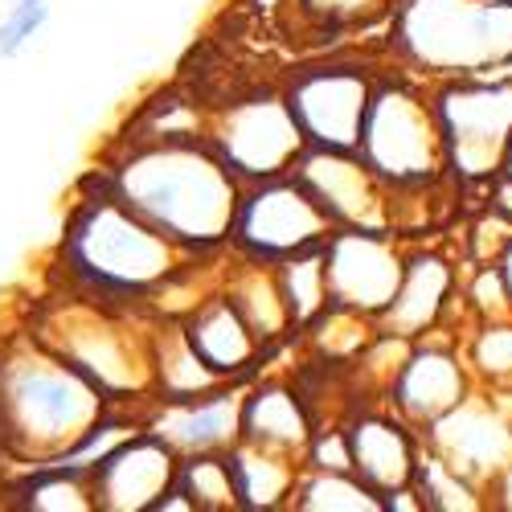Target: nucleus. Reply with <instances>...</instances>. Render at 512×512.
<instances>
[{
  "instance_id": "1",
  "label": "nucleus",
  "mask_w": 512,
  "mask_h": 512,
  "mask_svg": "<svg viewBox=\"0 0 512 512\" xmlns=\"http://www.w3.org/2000/svg\"><path fill=\"white\" fill-rule=\"evenodd\" d=\"M103 181L152 230L197 259L230 242L242 181L209 136H148L123 152Z\"/></svg>"
},
{
  "instance_id": "2",
  "label": "nucleus",
  "mask_w": 512,
  "mask_h": 512,
  "mask_svg": "<svg viewBox=\"0 0 512 512\" xmlns=\"http://www.w3.org/2000/svg\"><path fill=\"white\" fill-rule=\"evenodd\" d=\"M107 398L37 336L0 349V447L54 463L103 418Z\"/></svg>"
},
{
  "instance_id": "3",
  "label": "nucleus",
  "mask_w": 512,
  "mask_h": 512,
  "mask_svg": "<svg viewBox=\"0 0 512 512\" xmlns=\"http://www.w3.org/2000/svg\"><path fill=\"white\" fill-rule=\"evenodd\" d=\"M66 271L95 295H144L173 283L197 254L168 242L127 209L103 181V193L78 201L62 238Z\"/></svg>"
},
{
  "instance_id": "4",
  "label": "nucleus",
  "mask_w": 512,
  "mask_h": 512,
  "mask_svg": "<svg viewBox=\"0 0 512 512\" xmlns=\"http://www.w3.org/2000/svg\"><path fill=\"white\" fill-rule=\"evenodd\" d=\"M394 41L439 78H484L512 66V0H406Z\"/></svg>"
},
{
  "instance_id": "5",
  "label": "nucleus",
  "mask_w": 512,
  "mask_h": 512,
  "mask_svg": "<svg viewBox=\"0 0 512 512\" xmlns=\"http://www.w3.org/2000/svg\"><path fill=\"white\" fill-rule=\"evenodd\" d=\"M357 152L390 189L435 185L447 173V144L435 99L398 78L373 82Z\"/></svg>"
},
{
  "instance_id": "6",
  "label": "nucleus",
  "mask_w": 512,
  "mask_h": 512,
  "mask_svg": "<svg viewBox=\"0 0 512 512\" xmlns=\"http://www.w3.org/2000/svg\"><path fill=\"white\" fill-rule=\"evenodd\" d=\"M33 336L66 365H74L107 402L152 390V332L123 324L103 308H62Z\"/></svg>"
},
{
  "instance_id": "7",
  "label": "nucleus",
  "mask_w": 512,
  "mask_h": 512,
  "mask_svg": "<svg viewBox=\"0 0 512 512\" xmlns=\"http://www.w3.org/2000/svg\"><path fill=\"white\" fill-rule=\"evenodd\" d=\"M447 173L459 185H488L504 173V156L512 144V74L451 78L435 95Z\"/></svg>"
},
{
  "instance_id": "8",
  "label": "nucleus",
  "mask_w": 512,
  "mask_h": 512,
  "mask_svg": "<svg viewBox=\"0 0 512 512\" xmlns=\"http://www.w3.org/2000/svg\"><path fill=\"white\" fill-rule=\"evenodd\" d=\"M328 234H332L328 213L312 201V193L291 173L242 185L234 226H230V246L238 254H250V259H263V263H279V259H291V254H300V250L324 246Z\"/></svg>"
},
{
  "instance_id": "9",
  "label": "nucleus",
  "mask_w": 512,
  "mask_h": 512,
  "mask_svg": "<svg viewBox=\"0 0 512 512\" xmlns=\"http://www.w3.org/2000/svg\"><path fill=\"white\" fill-rule=\"evenodd\" d=\"M205 136L242 185L291 173L300 152L308 148L283 95H254V99L230 103Z\"/></svg>"
},
{
  "instance_id": "10",
  "label": "nucleus",
  "mask_w": 512,
  "mask_h": 512,
  "mask_svg": "<svg viewBox=\"0 0 512 512\" xmlns=\"http://www.w3.org/2000/svg\"><path fill=\"white\" fill-rule=\"evenodd\" d=\"M512 390L496 394H467L459 406L426 422L418 439L443 455L459 476L472 480L484 496L496 488V480L512 463V410H508Z\"/></svg>"
},
{
  "instance_id": "11",
  "label": "nucleus",
  "mask_w": 512,
  "mask_h": 512,
  "mask_svg": "<svg viewBox=\"0 0 512 512\" xmlns=\"http://www.w3.org/2000/svg\"><path fill=\"white\" fill-rule=\"evenodd\" d=\"M291 177L328 213L332 230H390L394 189L361 160L357 148H304Z\"/></svg>"
},
{
  "instance_id": "12",
  "label": "nucleus",
  "mask_w": 512,
  "mask_h": 512,
  "mask_svg": "<svg viewBox=\"0 0 512 512\" xmlns=\"http://www.w3.org/2000/svg\"><path fill=\"white\" fill-rule=\"evenodd\" d=\"M373 82L361 66H316L287 82V107L312 148H357Z\"/></svg>"
},
{
  "instance_id": "13",
  "label": "nucleus",
  "mask_w": 512,
  "mask_h": 512,
  "mask_svg": "<svg viewBox=\"0 0 512 512\" xmlns=\"http://www.w3.org/2000/svg\"><path fill=\"white\" fill-rule=\"evenodd\" d=\"M406 271V254L394 246L390 230H332L324 242L328 300L377 320L394 300Z\"/></svg>"
},
{
  "instance_id": "14",
  "label": "nucleus",
  "mask_w": 512,
  "mask_h": 512,
  "mask_svg": "<svg viewBox=\"0 0 512 512\" xmlns=\"http://www.w3.org/2000/svg\"><path fill=\"white\" fill-rule=\"evenodd\" d=\"M177 463H181V455L140 426V431L119 439L107 455H99L87 467L95 508H103V512H152L156 500L177 484Z\"/></svg>"
},
{
  "instance_id": "15",
  "label": "nucleus",
  "mask_w": 512,
  "mask_h": 512,
  "mask_svg": "<svg viewBox=\"0 0 512 512\" xmlns=\"http://www.w3.org/2000/svg\"><path fill=\"white\" fill-rule=\"evenodd\" d=\"M144 431L185 455H218L242 439V394L226 381L193 398H156Z\"/></svg>"
},
{
  "instance_id": "16",
  "label": "nucleus",
  "mask_w": 512,
  "mask_h": 512,
  "mask_svg": "<svg viewBox=\"0 0 512 512\" xmlns=\"http://www.w3.org/2000/svg\"><path fill=\"white\" fill-rule=\"evenodd\" d=\"M467 394H472L467 361L447 345H431L426 336L414 340L410 357L402 361L398 377L390 381V406L414 431H422L426 422H435L439 414L459 406Z\"/></svg>"
},
{
  "instance_id": "17",
  "label": "nucleus",
  "mask_w": 512,
  "mask_h": 512,
  "mask_svg": "<svg viewBox=\"0 0 512 512\" xmlns=\"http://www.w3.org/2000/svg\"><path fill=\"white\" fill-rule=\"evenodd\" d=\"M455 295V271L439 254H406V271L394 291V300L377 312V332L402 340H422L439 332Z\"/></svg>"
},
{
  "instance_id": "18",
  "label": "nucleus",
  "mask_w": 512,
  "mask_h": 512,
  "mask_svg": "<svg viewBox=\"0 0 512 512\" xmlns=\"http://www.w3.org/2000/svg\"><path fill=\"white\" fill-rule=\"evenodd\" d=\"M353 476H361L377 496L410 484L418 463V431L398 414H357L349 426Z\"/></svg>"
},
{
  "instance_id": "19",
  "label": "nucleus",
  "mask_w": 512,
  "mask_h": 512,
  "mask_svg": "<svg viewBox=\"0 0 512 512\" xmlns=\"http://www.w3.org/2000/svg\"><path fill=\"white\" fill-rule=\"evenodd\" d=\"M181 332L189 336L197 357L222 381H238L254 361L263 357V340L250 332V324L230 304L226 291H213V295H205V300H197L189 308V316L181 320Z\"/></svg>"
},
{
  "instance_id": "20",
  "label": "nucleus",
  "mask_w": 512,
  "mask_h": 512,
  "mask_svg": "<svg viewBox=\"0 0 512 512\" xmlns=\"http://www.w3.org/2000/svg\"><path fill=\"white\" fill-rule=\"evenodd\" d=\"M312 431L316 426H312V414H308L300 390L279 386V381H263V386L242 394V439L246 443L291 451L304 459Z\"/></svg>"
},
{
  "instance_id": "21",
  "label": "nucleus",
  "mask_w": 512,
  "mask_h": 512,
  "mask_svg": "<svg viewBox=\"0 0 512 512\" xmlns=\"http://www.w3.org/2000/svg\"><path fill=\"white\" fill-rule=\"evenodd\" d=\"M230 472H234V492H238V508L246 512H271V508H287L295 480L304 472V459L291 451H275V447H259L238 439L230 451Z\"/></svg>"
},
{
  "instance_id": "22",
  "label": "nucleus",
  "mask_w": 512,
  "mask_h": 512,
  "mask_svg": "<svg viewBox=\"0 0 512 512\" xmlns=\"http://www.w3.org/2000/svg\"><path fill=\"white\" fill-rule=\"evenodd\" d=\"M238 267L226 271V295L230 304L242 312V320L250 324V332L263 340V349L271 340H279L283 332H291V316H287V304H283V291H279V275H275V263H263V259H250V254H238L234 250Z\"/></svg>"
},
{
  "instance_id": "23",
  "label": "nucleus",
  "mask_w": 512,
  "mask_h": 512,
  "mask_svg": "<svg viewBox=\"0 0 512 512\" xmlns=\"http://www.w3.org/2000/svg\"><path fill=\"white\" fill-rule=\"evenodd\" d=\"M213 386H222V377L197 357L181 324L152 332V390L160 398H193Z\"/></svg>"
},
{
  "instance_id": "24",
  "label": "nucleus",
  "mask_w": 512,
  "mask_h": 512,
  "mask_svg": "<svg viewBox=\"0 0 512 512\" xmlns=\"http://www.w3.org/2000/svg\"><path fill=\"white\" fill-rule=\"evenodd\" d=\"M275 275H279V291H283L291 328L304 332L332 304L328 300V275H324V246L300 250V254H291V259H279Z\"/></svg>"
},
{
  "instance_id": "25",
  "label": "nucleus",
  "mask_w": 512,
  "mask_h": 512,
  "mask_svg": "<svg viewBox=\"0 0 512 512\" xmlns=\"http://www.w3.org/2000/svg\"><path fill=\"white\" fill-rule=\"evenodd\" d=\"M410 488L418 492L422 508H431V512H480V508H488L484 492L467 476H459L455 467L443 455H435L422 439H418V463H414Z\"/></svg>"
},
{
  "instance_id": "26",
  "label": "nucleus",
  "mask_w": 512,
  "mask_h": 512,
  "mask_svg": "<svg viewBox=\"0 0 512 512\" xmlns=\"http://www.w3.org/2000/svg\"><path fill=\"white\" fill-rule=\"evenodd\" d=\"M287 508H300V512H381V496L353 472H316V467H304Z\"/></svg>"
},
{
  "instance_id": "27",
  "label": "nucleus",
  "mask_w": 512,
  "mask_h": 512,
  "mask_svg": "<svg viewBox=\"0 0 512 512\" xmlns=\"http://www.w3.org/2000/svg\"><path fill=\"white\" fill-rule=\"evenodd\" d=\"M21 504L37 512H91V472L78 463H37L33 476L21 484Z\"/></svg>"
},
{
  "instance_id": "28",
  "label": "nucleus",
  "mask_w": 512,
  "mask_h": 512,
  "mask_svg": "<svg viewBox=\"0 0 512 512\" xmlns=\"http://www.w3.org/2000/svg\"><path fill=\"white\" fill-rule=\"evenodd\" d=\"M177 488L193 504V512H230L238 508L234 492V472L226 451L218 455H185L177 463Z\"/></svg>"
},
{
  "instance_id": "29",
  "label": "nucleus",
  "mask_w": 512,
  "mask_h": 512,
  "mask_svg": "<svg viewBox=\"0 0 512 512\" xmlns=\"http://www.w3.org/2000/svg\"><path fill=\"white\" fill-rule=\"evenodd\" d=\"M463 361L492 390H512V320H480Z\"/></svg>"
},
{
  "instance_id": "30",
  "label": "nucleus",
  "mask_w": 512,
  "mask_h": 512,
  "mask_svg": "<svg viewBox=\"0 0 512 512\" xmlns=\"http://www.w3.org/2000/svg\"><path fill=\"white\" fill-rule=\"evenodd\" d=\"M50 25V0H13L0 17V58H17Z\"/></svg>"
},
{
  "instance_id": "31",
  "label": "nucleus",
  "mask_w": 512,
  "mask_h": 512,
  "mask_svg": "<svg viewBox=\"0 0 512 512\" xmlns=\"http://www.w3.org/2000/svg\"><path fill=\"white\" fill-rule=\"evenodd\" d=\"M304 17L328 29H345V25H365L369 17L386 13L390 0H295Z\"/></svg>"
},
{
  "instance_id": "32",
  "label": "nucleus",
  "mask_w": 512,
  "mask_h": 512,
  "mask_svg": "<svg viewBox=\"0 0 512 512\" xmlns=\"http://www.w3.org/2000/svg\"><path fill=\"white\" fill-rule=\"evenodd\" d=\"M467 304L480 320H512V300H508V287L496 263H484L467 287Z\"/></svg>"
},
{
  "instance_id": "33",
  "label": "nucleus",
  "mask_w": 512,
  "mask_h": 512,
  "mask_svg": "<svg viewBox=\"0 0 512 512\" xmlns=\"http://www.w3.org/2000/svg\"><path fill=\"white\" fill-rule=\"evenodd\" d=\"M488 197H492V209L512 222V173H496L488 181Z\"/></svg>"
},
{
  "instance_id": "34",
  "label": "nucleus",
  "mask_w": 512,
  "mask_h": 512,
  "mask_svg": "<svg viewBox=\"0 0 512 512\" xmlns=\"http://www.w3.org/2000/svg\"><path fill=\"white\" fill-rule=\"evenodd\" d=\"M488 504H496V508H512V463H508V472L496 480V488L488 492Z\"/></svg>"
},
{
  "instance_id": "35",
  "label": "nucleus",
  "mask_w": 512,
  "mask_h": 512,
  "mask_svg": "<svg viewBox=\"0 0 512 512\" xmlns=\"http://www.w3.org/2000/svg\"><path fill=\"white\" fill-rule=\"evenodd\" d=\"M496 267H500V275H504V287H508V300H512V242L504 246V254L496 259Z\"/></svg>"
},
{
  "instance_id": "36",
  "label": "nucleus",
  "mask_w": 512,
  "mask_h": 512,
  "mask_svg": "<svg viewBox=\"0 0 512 512\" xmlns=\"http://www.w3.org/2000/svg\"><path fill=\"white\" fill-rule=\"evenodd\" d=\"M504 173H512V144H508V156H504Z\"/></svg>"
}]
</instances>
